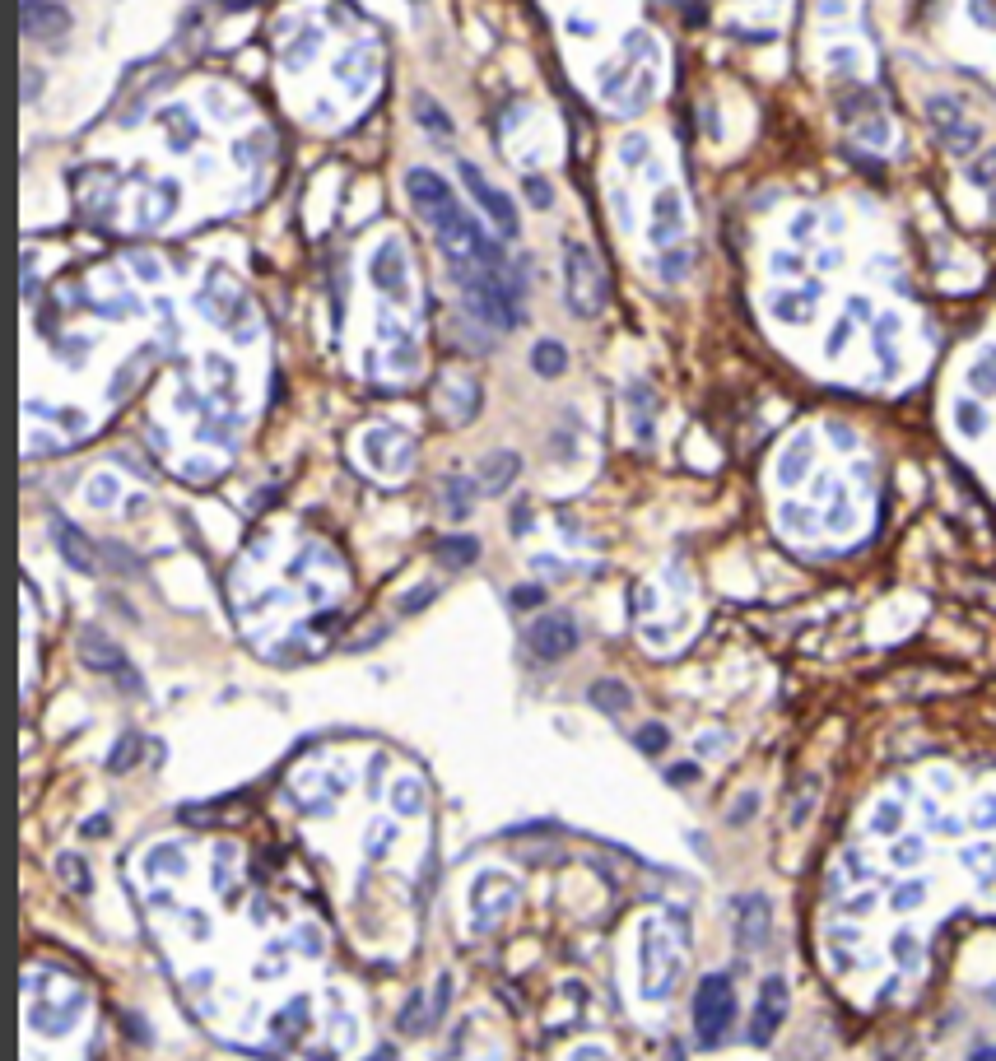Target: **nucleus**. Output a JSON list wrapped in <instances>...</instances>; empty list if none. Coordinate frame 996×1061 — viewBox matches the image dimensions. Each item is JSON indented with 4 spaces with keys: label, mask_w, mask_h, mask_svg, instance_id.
<instances>
[{
    "label": "nucleus",
    "mask_w": 996,
    "mask_h": 1061,
    "mask_svg": "<svg viewBox=\"0 0 996 1061\" xmlns=\"http://www.w3.org/2000/svg\"><path fill=\"white\" fill-rule=\"evenodd\" d=\"M452 280L461 289V308L471 312L475 322L494 326V331H517L522 326V289L508 280V270L489 266H452Z\"/></svg>",
    "instance_id": "1"
},
{
    "label": "nucleus",
    "mask_w": 996,
    "mask_h": 1061,
    "mask_svg": "<svg viewBox=\"0 0 996 1061\" xmlns=\"http://www.w3.org/2000/svg\"><path fill=\"white\" fill-rule=\"evenodd\" d=\"M564 298H568V312L587 317V322L606 312V298H610L606 270H601L592 247H582V242H568L564 247Z\"/></svg>",
    "instance_id": "2"
},
{
    "label": "nucleus",
    "mask_w": 996,
    "mask_h": 1061,
    "mask_svg": "<svg viewBox=\"0 0 996 1061\" xmlns=\"http://www.w3.org/2000/svg\"><path fill=\"white\" fill-rule=\"evenodd\" d=\"M680 982V945L671 941V931L657 917L643 922V996L647 1001H666Z\"/></svg>",
    "instance_id": "3"
},
{
    "label": "nucleus",
    "mask_w": 996,
    "mask_h": 1061,
    "mask_svg": "<svg viewBox=\"0 0 996 1061\" xmlns=\"http://www.w3.org/2000/svg\"><path fill=\"white\" fill-rule=\"evenodd\" d=\"M517 899H522V885H517V875L508 871H480L471 880V889H466V908H471V927L475 931H494L503 917L517 908Z\"/></svg>",
    "instance_id": "4"
},
{
    "label": "nucleus",
    "mask_w": 996,
    "mask_h": 1061,
    "mask_svg": "<svg viewBox=\"0 0 996 1061\" xmlns=\"http://www.w3.org/2000/svg\"><path fill=\"white\" fill-rule=\"evenodd\" d=\"M736 1020V992H731L727 973H708L694 992V1029H699V1043H722Z\"/></svg>",
    "instance_id": "5"
},
{
    "label": "nucleus",
    "mask_w": 996,
    "mask_h": 1061,
    "mask_svg": "<svg viewBox=\"0 0 996 1061\" xmlns=\"http://www.w3.org/2000/svg\"><path fill=\"white\" fill-rule=\"evenodd\" d=\"M359 457H364L368 471H377L382 480H401V475L415 466V443H410V433L377 424V429H368L364 438H359Z\"/></svg>",
    "instance_id": "6"
},
{
    "label": "nucleus",
    "mask_w": 996,
    "mask_h": 1061,
    "mask_svg": "<svg viewBox=\"0 0 996 1061\" xmlns=\"http://www.w3.org/2000/svg\"><path fill=\"white\" fill-rule=\"evenodd\" d=\"M461 182H466V191H471L475 201H480V210H485V215L494 219V229L503 233V238H517V233H522V219H517V205H512L508 196H503V191H498L494 182H489V177L480 173V168H475V163H466V159H461Z\"/></svg>",
    "instance_id": "7"
},
{
    "label": "nucleus",
    "mask_w": 996,
    "mask_h": 1061,
    "mask_svg": "<svg viewBox=\"0 0 996 1061\" xmlns=\"http://www.w3.org/2000/svg\"><path fill=\"white\" fill-rule=\"evenodd\" d=\"M531 652H536L540 661L573 657V652H578V624H573V615H564V610L540 615L536 624H531Z\"/></svg>",
    "instance_id": "8"
},
{
    "label": "nucleus",
    "mask_w": 996,
    "mask_h": 1061,
    "mask_svg": "<svg viewBox=\"0 0 996 1061\" xmlns=\"http://www.w3.org/2000/svg\"><path fill=\"white\" fill-rule=\"evenodd\" d=\"M787 1006H792V996H787V978H764L759 1001H754V1020H750L754 1043H773V1034H778L782 1020H787Z\"/></svg>",
    "instance_id": "9"
},
{
    "label": "nucleus",
    "mask_w": 996,
    "mask_h": 1061,
    "mask_svg": "<svg viewBox=\"0 0 996 1061\" xmlns=\"http://www.w3.org/2000/svg\"><path fill=\"white\" fill-rule=\"evenodd\" d=\"M368 275H373L377 289H382V294H391L396 303H405V298H410V261H405V247L396 238H387L373 252V266H368Z\"/></svg>",
    "instance_id": "10"
},
{
    "label": "nucleus",
    "mask_w": 996,
    "mask_h": 1061,
    "mask_svg": "<svg viewBox=\"0 0 996 1061\" xmlns=\"http://www.w3.org/2000/svg\"><path fill=\"white\" fill-rule=\"evenodd\" d=\"M19 28L33 42H56L70 28V10L61 0H19Z\"/></svg>",
    "instance_id": "11"
},
{
    "label": "nucleus",
    "mask_w": 996,
    "mask_h": 1061,
    "mask_svg": "<svg viewBox=\"0 0 996 1061\" xmlns=\"http://www.w3.org/2000/svg\"><path fill=\"white\" fill-rule=\"evenodd\" d=\"M685 233V201L675 187H661L657 201H652V224H647V238L652 247H675Z\"/></svg>",
    "instance_id": "12"
},
{
    "label": "nucleus",
    "mask_w": 996,
    "mask_h": 1061,
    "mask_svg": "<svg viewBox=\"0 0 996 1061\" xmlns=\"http://www.w3.org/2000/svg\"><path fill=\"white\" fill-rule=\"evenodd\" d=\"M927 117H931V126L941 131V140L955 149V154H969V149L978 145V126H973V121H964L959 103H950V98H931Z\"/></svg>",
    "instance_id": "13"
},
{
    "label": "nucleus",
    "mask_w": 996,
    "mask_h": 1061,
    "mask_svg": "<svg viewBox=\"0 0 996 1061\" xmlns=\"http://www.w3.org/2000/svg\"><path fill=\"white\" fill-rule=\"evenodd\" d=\"M517 475H522V457H517L512 447H494V452H485V461L475 466L480 494H489V498L508 494L512 484H517Z\"/></svg>",
    "instance_id": "14"
},
{
    "label": "nucleus",
    "mask_w": 996,
    "mask_h": 1061,
    "mask_svg": "<svg viewBox=\"0 0 996 1061\" xmlns=\"http://www.w3.org/2000/svg\"><path fill=\"white\" fill-rule=\"evenodd\" d=\"M52 540H56V550H61V559H66L75 573H94V568H98L94 540L84 536L70 517H52Z\"/></svg>",
    "instance_id": "15"
},
{
    "label": "nucleus",
    "mask_w": 996,
    "mask_h": 1061,
    "mask_svg": "<svg viewBox=\"0 0 996 1061\" xmlns=\"http://www.w3.org/2000/svg\"><path fill=\"white\" fill-rule=\"evenodd\" d=\"M443 410L452 424H471V419L480 415V382L466 373L443 377Z\"/></svg>",
    "instance_id": "16"
},
{
    "label": "nucleus",
    "mask_w": 996,
    "mask_h": 1061,
    "mask_svg": "<svg viewBox=\"0 0 996 1061\" xmlns=\"http://www.w3.org/2000/svg\"><path fill=\"white\" fill-rule=\"evenodd\" d=\"M75 647H80V661L89 666V671H122V661H126L122 647L112 643L98 624H84L80 638H75Z\"/></svg>",
    "instance_id": "17"
},
{
    "label": "nucleus",
    "mask_w": 996,
    "mask_h": 1061,
    "mask_svg": "<svg viewBox=\"0 0 996 1061\" xmlns=\"http://www.w3.org/2000/svg\"><path fill=\"white\" fill-rule=\"evenodd\" d=\"M475 494H480V480H471V475H461V471H447L443 480H438V498H443V512L452 522H466V517H471Z\"/></svg>",
    "instance_id": "18"
},
{
    "label": "nucleus",
    "mask_w": 996,
    "mask_h": 1061,
    "mask_svg": "<svg viewBox=\"0 0 996 1061\" xmlns=\"http://www.w3.org/2000/svg\"><path fill=\"white\" fill-rule=\"evenodd\" d=\"M736 913H741V922H736V941H741V950H759V945L768 941V899L764 894H750V899L736 903Z\"/></svg>",
    "instance_id": "19"
},
{
    "label": "nucleus",
    "mask_w": 996,
    "mask_h": 1061,
    "mask_svg": "<svg viewBox=\"0 0 996 1061\" xmlns=\"http://www.w3.org/2000/svg\"><path fill=\"white\" fill-rule=\"evenodd\" d=\"M629 419H633V438L643 447L657 438V405H652V391H647L643 382L629 387Z\"/></svg>",
    "instance_id": "20"
},
{
    "label": "nucleus",
    "mask_w": 996,
    "mask_h": 1061,
    "mask_svg": "<svg viewBox=\"0 0 996 1061\" xmlns=\"http://www.w3.org/2000/svg\"><path fill=\"white\" fill-rule=\"evenodd\" d=\"M810 457H815V443H810V433H801V438H792L787 443V452L778 457V480L782 484H801L810 471Z\"/></svg>",
    "instance_id": "21"
},
{
    "label": "nucleus",
    "mask_w": 996,
    "mask_h": 1061,
    "mask_svg": "<svg viewBox=\"0 0 996 1061\" xmlns=\"http://www.w3.org/2000/svg\"><path fill=\"white\" fill-rule=\"evenodd\" d=\"M145 871L149 875H173V880H182V875L191 871V857L182 843H159L154 852L145 857Z\"/></svg>",
    "instance_id": "22"
},
{
    "label": "nucleus",
    "mask_w": 996,
    "mask_h": 1061,
    "mask_svg": "<svg viewBox=\"0 0 996 1061\" xmlns=\"http://www.w3.org/2000/svg\"><path fill=\"white\" fill-rule=\"evenodd\" d=\"M391 810H396V815H424V801H429V796H424V782L415 778V773H401V778H391Z\"/></svg>",
    "instance_id": "23"
},
{
    "label": "nucleus",
    "mask_w": 996,
    "mask_h": 1061,
    "mask_svg": "<svg viewBox=\"0 0 996 1061\" xmlns=\"http://www.w3.org/2000/svg\"><path fill=\"white\" fill-rule=\"evenodd\" d=\"M592 703L601 712H615V717H624V712L633 708V689L624 685V680H596V685H592Z\"/></svg>",
    "instance_id": "24"
},
{
    "label": "nucleus",
    "mask_w": 996,
    "mask_h": 1061,
    "mask_svg": "<svg viewBox=\"0 0 996 1061\" xmlns=\"http://www.w3.org/2000/svg\"><path fill=\"white\" fill-rule=\"evenodd\" d=\"M173 210H177V182H154L149 201L140 205V219L145 224H163V219H173Z\"/></svg>",
    "instance_id": "25"
},
{
    "label": "nucleus",
    "mask_w": 996,
    "mask_h": 1061,
    "mask_svg": "<svg viewBox=\"0 0 996 1061\" xmlns=\"http://www.w3.org/2000/svg\"><path fill=\"white\" fill-rule=\"evenodd\" d=\"M438 559L447 568H471L480 559V540L475 536H443L438 540Z\"/></svg>",
    "instance_id": "26"
},
{
    "label": "nucleus",
    "mask_w": 996,
    "mask_h": 1061,
    "mask_svg": "<svg viewBox=\"0 0 996 1061\" xmlns=\"http://www.w3.org/2000/svg\"><path fill=\"white\" fill-rule=\"evenodd\" d=\"M531 368H536L540 377H564L568 350L559 345V340H536V350H531Z\"/></svg>",
    "instance_id": "27"
},
{
    "label": "nucleus",
    "mask_w": 996,
    "mask_h": 1061,
    "mask_svg": "<svg viewBox=\"0 0 996 1061\" xmlns=\"http://www.w3.org/2000/svg\"><path fill=\"white\" fill-rule=\"evenodd\" d=\"M429 1024H433V1006H429V996L424 992H415L410 1001H405V1010H401V1034H429Z\"/></svg>",
    "instance_id": "28"
},
{
    "label": "nucleus",
    "mask_w": 996,
    "mask_h": 1061,
    "mask_svg": "<svg viewBox=\"0 0 996 1061\" xmlns=\"http://www.w3.org/2000/svg\"><path fill=\"white\" fill-rule=\"evenodd\" d=\"M56 875L70 885V894H89V889H94V875H89V866H84L75 852H61V857H56Z\"/></svg>",
    "instance_id": "29"
},
{
    "label": "nucleus",
    "mask_w": 996,
    "mask_h": 1061,
    "mask_svg": "<svg viewBox=\"0 0 996 1061\" xmlns=\"http://www.w3.org/2000/svg\"><path fill=\"white\" fill-rule=\"evenodd\" d=\"M969 387L978 391V396H996V345H987V350L978 354V363L969 368Z\"/></svg>",
    "instance_id": "30"
},
{
    "label": "nucleus",
    "mask_w": 996,
    "mask_h": 1061,
    "mask_svg": "<svg viewBox=\"0 0 996 1061\" xmlns=\"http://www.w3.org/2000/svg\"><path fill=\"white\" fill-rule=\"evenodd\" d=\"M415 121L424 126V131L438 135V140H447V135H452V121H447V117H443V108H438L433 98H424V94L415 98Z\"/></svg>",
    "instance_id": "31"
},
{
    "label": "nucleus",
    "mask_w": 996,
    "mask_h": 1061,
    "mask_svg": "<svg viewBox=\"0 0 996 1061\" xmlns=\"http://www.w3.org/2000/svg\"><path fill=\"white\" fill-rule=\"evenodd\" d=\"M117 494H122L117 475H94V480H89V489H84L89 508H112V503H117Z\"/></svg>",
    "instance_id": "32"
},
{
    "label": "nucleus",
    "mask_w": 996,
    "mask_h": 1061,
    "mask_svg": "<svg viewBox=\"0 0 996 1061\" xmlns=\"http://www.w3.org/2000/svg\"><path fill=\"white\" fill-rule=\"evenodd\" d=\"M689 261H694V256L685 252V247H661V261H657V270H661V280H685L689 275Z\"/></svg>",
    "instance_id": "33"
},
{
    "label": "nucleus",
    "mask_w": 996,
    "mask_h": 1061,
    "mask_svg": "<svg viewBox=\"0 0 996 1061\" xmlns=\"http://www.w3.org/2000/svg\"><path fill=\"white\" fill-rule=\"evenodd\" d=\"M801 294H778L773 298V312H778L782 322H810V312H815V298H806V303H796Z\"/></svg>",
    "instance_id": "34"
},
{
    "label": "nucleus",
    "mask_w": 996,
    "mask_h": 1061,
    "mask_svg": "<svg viewBox=\"0 0 996 1061\" xmlns=\"http://www.w3.org/2000/svg\"><path fill=\"white\" fill-rule=\"evenodd\" d=\"M396 843V824H387V820H377V824H368V857H387V847Z\"/></svg>",
    "instance_id": "35"
},
{
    "label": "nucleus",
    "mask_w": 996,
    "mask_h": 1061,
    "mask_svg": "<svg viewBox=\"0 0 996 1061\" xmlns=\"http://www.w3.org/2000/svg\"><path fill=\"white\" fill-rule=\"evenodd\" d=\"M666 745H671V731L661 722H647L643 731H638V750L643 754H666Z\"/></svg>",
    "instance_id": "36"
},
{
    "label": "nucleus",
    "mask_w": 996,
    "mask_h": 1061,
    "mask_svg": "<svg viewBox=\"0 0 996 1061\" xmlns=\"http://www.w3.org/2000/svg\"><path fill=\"white\" fill-rule=\"evenodd\" d=\"M135 759H140V736H122V745L112 750L108 768H112V773H122V768H126V764H135Z\"/></svg>",
    "instance_id": "37"
},
{
    "label": "nucleus",
    "mask_w": 996,
    "mask_h": 1061,
    "mask_svg": "<svg viewBox=\"0 0 996 1061\" xmlns=\"http://www.w3.org/2000/svg\"><path fill=\"white\" fill-rule=\"evenodd\" d=\"M955 419H959V429H964V433H983V429H987V415H983V410H978L973 401H959Z\"/></svg>",
    "instance_id": "38"
},
{
    "label": "nucleus",
    "mask_w": 996,
    "mask_h": 1061,
    "mask_svg": "<svg viewBox=\"0 0 996 1061\" xmlns=\"http://www.w3.org/2000/svg\"><path fill=\"white\" fill-rule=\"evenodd\" d=\"M899 820H903V810L885 801V806H880V815H871V829L875 833H894V829H899Z\"/></svg>",
    "instance_id": "39"
},
{
    "label": "nucleus",
    "mask_w": 996,
    "mask_h": 1061,
    "mask_svg": "<svg viewBox=\"0 0 996 1061\" xmlns=\"http://www.w3.org/2000/svg\"><path fill=\"white\" fill-rule=\"evenodd\" d=\"M526 201H531V205H550L554 201L550 182H545V177H526Z\"/></svg>",
    "instance_id": "40"
},
{
    "label": "nucleus",
    "mask_w": 996,
    "mask_h": 1061,
    "mask_svg": "<svg viewBox=\"0 0 996 1061\" xmlns=\"http://www.w3.org/2000/svg\"><path fill=\"white\" fill-rule=\"evenodd\" d=\"M447 1006H452V978L443 973V978H438V992H433V1024L443 1020V1010H447Z\"/></svg>",
    "instance_id": "41"
},
{
    "label": "nucleus",
    "mask_w": 996,
    "mask_h": 1061,
    "mask_svg": "<svg viewBox=\"0 0 996 1061\" xmlns=\"http://www.w3.org/2000/svg\"><path fill=\"white\" fill-rule=\"evenodd\" d=\"M889 857L899 861V866H913V861H922V843H917V838H903V843L894 847Z\"/></svg>",
    "instance_id": "42"
},
{
    "label": "nucleus",
    "mask_w": 996,
    "mask_h": 1061,
    "mask_svg": "<svg viewBox=\"0 0 996 1061\" xmlns=\"http://www.w3.org/2000/svg\"><path fill=\"white\" fill-rule=\"evenodd\" d=\"M424 601H433V582H419V591H410V596H401V610L410 615V610H419Z\"/></svg>",
    "instance_id": "43"
},
{
    "label": "nucleus",
    "mask_w": 996,
    "mask_h": 1061,
    "mask_svg": "<svg viewBox=\"0 0 996 1061\" xmlns=\"http://www.w3.org/2000/svg\"><path fill=\"white\" fill-rule=\"evenodd\" d=\"M647 159V140L643 135H629V140H624V163H643Z\"/></svg>",
    "instance_id": "44"
},
{
    "label": "nucleus",
    "mask_w": 996,
    "mask_h": 1061,
    "mask_svg": "<svg viewBox=\"0 0 996 1061\" xmlns=\"http://www.w3.org/2000/svg\"><path fill=\"white\" fill-rule=\"evenodd\" d=\"M922 899H927V889L913 885V889H899V899H894V903H899V908H917Z\"/></svg>",
    "instance_id": "45"
},
{
    "label": "nucleus",
    "mask_w": 996,
    "mask_h": 1061,
    "mask_svg": "<svg viewBox=\"0 0 996 1061\" xmlns=\"http://www.w3.org/2000/svg\"><path fill=\"white\" fill-rule=\"evenodd\" d=\"M750 815H754V792L736 801V810H731V824H745V820H750Z\"/></svg>",
    "instance_id": "46"
},
{
    "label": "nucleus",
    "mask_w": 996,
    "mask_h": 1061,
    "mask_svg": "<svg viewBox=\"0 0 996 1061\" xmlns=\"http://www.w3.org/2000/svg\"><path fill=\"white\" fill-rule=\"evenodd\" d=\"M694 778H699V768H694V764H675L671 768V782H675V787H680V782H694Z\"/></svg>",
    "instance_id": "47"
},
{
    "label": "nucleus",
    "mask_w": 996,
    "mask_h": 1061,
    "mask_svg": "<svg viewBox=\"0 0 996 1061\" xmlns=\"http://www.w3.org/2000/svg\"><path fill=\"white\" fill-rule=\"evenodd\" d=\"M801 266H806V261H796V256H773V270H782V275H796Z\"/></svg>",
    "instance_id": "48"
},
{
    "label": "nucleus",
    "mask_w": 996,
    "mask_h": 1061,
    "mask_svg": "<svg viewBox=\"0 0 996 1061\" xmlns=\"http://www.w3.org/2000/svg\"><path fill=\"white\" fill-rule=\"evenodd\" d=\"M978 824H996V796H987L983 806H978Z\"/></svg>",
    "instance_id": "49"
},
{
    "label": "nucleus",
    "mask_w": 996,
    "mask_h": 1061,
    "mask_svg": "<svg viewBox=\"0 0 996 1061\" xmlns=\"http://www.w3.org/2000/svg\"><path fill=\"white\" fill-rule=\"evenodd\" d=\"M210 471H215L210 461H205V466H201V461H191V466H187V480H210Z\"/></svg>",
    "instance_id": "50"
},
{
    "label": "nucleus",
    "mask_w": 996,
    "mask_h": 1061,
    "mask_svg": "<svg viewBox=\"0 0 996 1061\" xmlns=\"http://www.w3.org/2000/svg\"><path fill=\"white\" fill-rule=\"evenodd\" d=\"M638 610H657V591H652V582L638 591Z\"/></svg>",
    "instance_id": "51"
},
{
    "label": "nucleus",
    "mask_w": 996,
    "mask_h": 1061,
    "mask_svg": "<svg viewBox=\"0 0 996 1061\" xmlns=\"http://www.w3.org/2000/svg\"><path fill=\"white\" fill-rule=\"evenodd\" d=\"M540 596H545V591H536V587H522V591H517V596H512V601H517V605H536Z\"/></svg>",
    "instance_id": "52"
},
{
    "label": "nucleus",
    "mask_w": 996,
    "mask_h": 1061,
    "mask_svg": "<svg viewBox=\"0 0 996 1061\" xmlns=\"http://www.w3.org/2000/svg\"><path fill=\"white\" fill-rule=\"evenodd\" d=\"M38 70H28V89H24V98H38Z\"/></svg>",
    "instance_id": "53"
}]
</instances>
